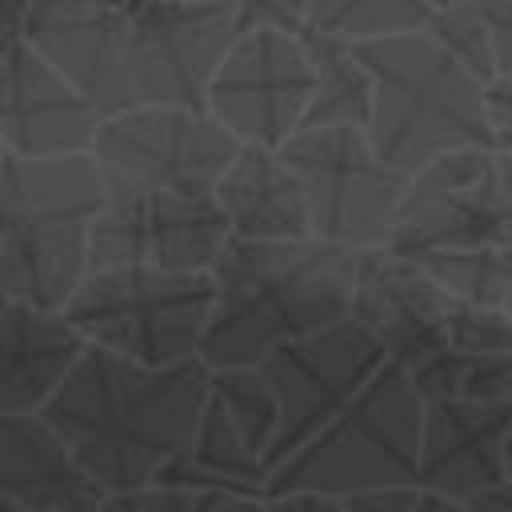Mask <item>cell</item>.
Listing matches in <instances>:
<instances>
[{"label": "cell", "mask_w": 512, "mask_h": 512, "mask_svg": "<svg viewBox=\"0 0 512 512\" xmlns=\"http://www.w3.org/2000/svg\"><path fill=\"white\" fill-rule=\"evenodd\" d=\"M208 396L200 360L140 368L112 352L84 348L40 420L60 436L80 472L104 492L148 488L192 440Z\"/></svg>", "instance_id": "cell-1"}, {"label": "cell", "mask_w": 512, "mask_h": 512, "mask_svg": "<svg viewBox=\"0 0 512 512\" xmlns=\"http://www.w3.org/2000/svg\"><path fill=\"white\" fill-rule=\"evenodd\" d=\"M360 252L320 240L252 244L232 240L208 268L212 304L196 348L208 372L260 368L276 348L296 344L348 316Z\"/></svg>", "instance_id": "cell-2"}, {"label": "cell", "mask_w": 512, "mask_h": 512, "mask_svg": "<svg viewBox=\"0 0 512 512\" xmlns=\"http://www.w3.org/2000/svg\"><path fill=\"white\" fill-rule=\"evenodd\" d=\"M352 56L372 84L364 136L380 164L412 176L452 152H492L484 84H476L424 28L356 44Z\"/></svg>", "instance_id": "cell-3"}, {"label": "cell", "mask_w": 512, "mask_h": 512, "mask_svg": "<svg viewBox=\"0 0 512 512\" xmlns=\"http://www.w3.org/2000/svg\"><path fill=\"white\" fill-rule=\"evenodd\" d=\"M104 204L92 156L0 164V300L60 312L88 276V232Z\"/></svg>", "instance_id": "cell-4"}, {"label": "cell", "mask_w": 512, "mask_h": 512, "mask_svg": "<svg viewBox=\"0 0 512 512\" xmlns=\"http://www.w3.org/2000/svg\"><path fill=\"white\" fill-rule=\"evenodd\" d=\"M424 404L396 364H384L360 396L340 408L304 448L268 472V496L352 500L384 488H404L416 476Z\"/></svg>", "instance_id": "cell-5"}, {"label": "cell", "mask_w": 512, "mask_h": 512, "mask_svg": "<svg viewBox=\"0 0 512 512\" xmlns=\"http://www.w3.org/2000/svg\"><path fill=\"white\" fill-rule=\"evenodd\" d=\"M208 304V272L104 268L76 284L60 316L88 348L140 368H172L196 360Z\"/></svg>", "instance_id": "cell-6"}, {"label": "cell", "mask_w": 512, "mask_h": 512, "mask_svg": "<svg viewBox=\"0 0 512 512\" xmlns=\"http://www.w3.org/2000/svg\"><path fill=\"white\" fill-rule=\"evenodd\" d=\"M512 244V160L496 152H452L408 176L384 252L420 260Z\"/></svg>", "instance_id": "cell-7"}, {"label": "cell", "mask_w": 512, "mask_h": 512, "mask_svg": "<svg viewBox=\"0 0 512 512\" xmlns=\"http://www.w3.org/2000/svg\"><path fill=\"white\" fill-rule=\"evenodd\" d=\"M276 156L300 184L312 240L348 252L384 244L408 176L380 164L364 128H300Z\"/></svg>", "instance_id": "cell-8"}, {"label": "cell", "mask_w": 512, "mask_h": 512, "mask_svg": "<svg viewBox=\"0 0 512 512\" xmlns=\"http://www.w3.org/2000/svg\"><path fill=\"white\" fill-rule=\"evenodd\" d=\"M236 148L208 112L136 104L96 124L88 156L104 192L212 196Z\"/></svg>", "instance_id": "cell-9"}, {"label": "cell", "mask_w": 512, "mask_h": 512, "mask_svg": "<svg viewBox=\"0 0 512 512\" xmlns=\"http://www.w3.org/2000/svg\"><path fill=\"white\" fill-rule=\"evenodd\" d=\"M132 104L204 112V92L236 40V4H124Z\"/></svg>", "instance_id": "cell-10"}, {"label": "cell", "mask_w": 512, "mask_h": 512, "mask_svg": "<svg viewBox=\"0 0 512 512\" xmlns=\"http://www.w3.org/2000/svg\"><path fill=\"white\" fill-rule=\"evenodd\" d=\"M384 364L388 360L376 340L348 316L296 344L276 348L256 368L276 400V436L264 460L268 472L296 448H304L340 408H348Z\"/></svg>", "instance_id": "cell-11"}, {"label": "cell", "mask_w": 512, "mask_h": 512, "mask_svg": "<svg viewBox=\"0 0 512 512\" xmlns=\"http://www.w3.org/2000/svg\"><path fill=\"white\" fill-rule=\"evenodd\" d=\"M312 72L296 32L248 28L236 32L208 92L204 112L244 148L276 152L304 128Z\"/></svg>", "instance_id": "cell-12"}, {"label": "cell", "mask_w": 512, "mask_h": 512, "mask_svg": "<svg viewBox=\"0 0 512 512\" xmlns=\"http://www.w3.org/2000/svg\"><path fill=\"white\" fill-rule=\"evenodd\" d=\"M228 244V224L212 196L104 192L88 232V272L156 268L208 272Z\"/></svg>", "instance_id": "cell-13"}, {"label": "cell", "mask_w": 512, "mask_h": 512, "mask_svg": "<svg viewBox=\"0 0 512 512\" xmlns=\"http://www.w3.org/2000/svg\"><path fill=\"white\" fill-rule=\"evenodd\" d=\"M20 40L100 116L136 108L128 84V20L124 4L48 0L24 8Z\"/></svg>", "instance_id": "cell-14"}, {"label": "cell", "mask_w": 512, "mask_h": 512, "mask_svg": "<svg viewBox=\"0 0 512 512\" xmlns=\"http://www.w3.org/2000/svg\"><path fill=\"white\" fill-rule=\"evenodd\" d=\"M448 304V292L416 260H400L384 248L360 252L348 320L360 324L400 372H412L448 348Z\"/></svg>", "instance_id": "cell-15"}, {"label": "cell", "mask_w": 512, "mask_h": 512, "mask_svg": "<svg viewBox=\"0 0 512 512\" xmlns=\"http://www.w3.org/2000/svg\"><path fill=\"white\" fill-rule=\"evenodd\" d=\"M100 116L20 40L0 56V140L16 160L88 156Z\"/></svg>", "instance_id": "cell-16"}, {"label": "cell", "mask_w": 512, "mask_h": 512, "mask_svg": "<svg viewBox=\"0 0 512 512\" xmlns=\"http://www.w3.org/2000/svg\"><path fill=\"white\" fill-rule=\"evenodd\" d=\"M512 428L508 404L436 400L420 416L416 488H428L452 504L504 484V436Z\"/></svg>", "instance_id": "cell-17"}, {"label": "cell", "mask_w": 512, "mask_h": 512, "mask_svg": "<svg viewBox=\"0 0 512 512\" xmlns=\"http://www.w3.org/2000/svg\"><path fill=\"white\" fill-rule=\"evenodd\" d=\"M84 340L60 312L0 304V416H40L84 356Z\"/></svg>", "instance_id": "cell-18"}, {"label": "cell", "mask_w": 512, "mask_h": 512, "mask_svg": "<svg viewBox=\"0 0 512 512\" xmlns=\"http://www.w3.org/2000/svg\"><path fill=\"white\" fill-rule=\"evenodd\" d=\"M0 496L24 512H96L104 504L40 416H0Z\"/></svg>", "instance_id": "cell-19"}, {"label": "cell", "mask_w": 512, "mask_h": 512, "mask_svg": "<svg viewBox=\"0 0 512 512\" xmlns=\"http://www.w3.org/2000/svg\"><path fill=\"white\" fill-rule=\"evenodd\" d=\"M212 204L224 216L232 240L292 244L312 236L296 176L276 152L264 148H236L232 164L212 188Z\"/></svg>", "instance_id": "cell-20"}, {"label": "cell", "mask_w": 512, "mask_h": 512, "mask_svg": "<svg viewBox=\"0 0 512 512\" xmlns=\"http://www.w3.org/2000/svg\"><path fill=\"white\" fill-rule=\"evenodd\" d=\"M152 484L184 488V492H220L260 504L268 492V464L264 452L248 444L244 432L224 416V408L212 396H204L188 448Z\"/></svg>", "instance_id": "cell-21"}, {"label": "cell", "mask_w": 512, "mask_h": 512, "mask_svg": "<svg viewBox=\"0 0 512 512\" xmlns=\"http://www.w3.org/2000/svg\"><path fill=\"white\" fill-rule=\"evenodd\" d=\"M296 40L308 56V72H312V100H308V116L304 128H364L368 124V108H372V84L368 72L360 68V60L352 56V48L312 32V28H296Z\"/></svg>", "instance_id": "cell-22"}, {"label": "cell", "mask_w": 512, "mask_h": 512, "mask_svg": "<svg viewBox=\"0 0 512 512\" xmlns=\"http://www.w3.org/2000/svg\"><path fill=\"white\" fill-rule=\"evenodd\" d=\"M428 12L432 4L424 0H312L300 4V24L344 48H356L420 32L428 24Z\"/></svg>", "instance_id": "cell-23"}, {"label": "cell", "mask_w": 512, "mask_h": 512, "mask_svg": "<svg viewBox=\"0 0 512 512\" xmlns=\"http://www.w3.org/2000/svg\"><path fill=\"white\" fill-rule=\"evenodd\" d=\"M452 300L500 312L512 320V244L508 248H472V252H432L416 260Z\"/></svg>", "instance_id": "cell-24"}, {"label": "cell", "mask_w": 512, "mask_h": 512, "mask_svg": "<svg viewBox=\"0 0 512 512\" xmlns=\"http://www.w3.org/2000/svg\"><path fill=\"white\" fill-rule=\"evenodd\" d=\"M208 396L224 408V416L244 432L248 444H256L268 460L272 436H276V400L256 368H232V372H208Z\"/></svg>", "instance_id": "cell-25"}, {"label": "cell", "mask_w": 512, "mask_h": 512, "mask_svg": "<svg viewBox=\"0 0 512 512\" xmlns=\"http://www.w3.org/2000/svg\"><path fill=\"white\" fill-rule=\"evenodd\" d=\"M424 32H428L476 84H492V80H496L492 36H488V24L480 20V8H476V4H432Z\"/></svg>", "instance_id": "cell-26"}, {"label": "cell", "mask_w": 512, "mask_h": 512, "mask_svg": "<svg viewBox=\"0 0 512 512\" xmlns=\"http://www.w3.org/2000/svg\"><path fill=\"white\" fill-rule=\"evenodd\" d=\"M256 508L260 504H252V500H236V496H220V492H184V488L148 484L136 492L104 496V504L96 512H256Z\"/></svg>", "instance_id": "cell-27"}, {"label": "cell", "mask_w": 512, "mask_h": 512, "mask_svg": "<svg viewBox=\"0 0 512 512\" xmlns=\"http://www.w3.org/2000/svg\"><path fill=\"white\" fill-rule=\"evenodd\" d=\"M340 504H344V512H464V504H452V500H444L428 488H416V484L352 496V500H340Z\"/></svg>", "instance_id": "cell-28"}, {"label": "cell", "mask_w": 512, "mask_h": 512, "mask_svg": "<svg viewBox=\"0 0 512 512\" xmlns=\"http://www.w3.org/2000/svg\"><path fill=\"white\" fill-rule=\"evenodd\" d=\"M484 120H488V140L496 156L512 160V80L496 76L484 84Z\"/></svg>", "instance_id": "cell-29"}, {"label": "cell", "mask_w": 512, "mask_h": 512, "mask_svg": "<svg viewBox=\"0 0 512 512\" xmlns=\"http://www.w3.org/2000/svg\"><path fill=\"white\" fill-rule=\"evenodd\" d=\"M480 20L488 24L492 36V56H496V76L512 80V0L504 4H476Z\"/></svg>", "instance_id": "cell-30"}, {"label": "cell", "mask_w": 512, "mask_h": 512, "mask_svg": "<svg viewBox=\"0 0 512 512\" xmlns=\"http://www.w3.org/2000/svg\"><path fill=\"white\" fill-rule=\"evenodd\" d=\"M256 512H344V504L340 500H324V496H308V492H292V496L260 500Z\"/></svg>", "instance_id": "cell-31"}, {"label": "cell", "mask_w": 512, "mask_h": 512, "mask_svg": "<svg viewBox=\"0 0 512 512\" xmlns=\"http://www.w3.org/2000/svg\"><path fill=\"white\" fill-rule=\"evenodd\" d=\"M24 8H28V4L0 0V56H4L8 48L20 44V32H24Z\"/></svg>", "instance_id": "cell-32"}, {"label": "cell", "mask_w": 512, "mask_h": 512, "mask_svg": "<svg viewBox=\"0 0 512 512\" xmlns=\"http://www.w3.org/2000/svg\"><path fill=\"white\" fill-rule=\"evenodd\" d=\"M464 512H512V484L504 480V484H496V488L472 496V500L464 504Z\"/></svg>", "instance_id": "cell-33"}, {"label": "cell", "mask_w": 512, "mask_h": 512, "mask_svg": "<svg viewBox=\"0 0 512 512\" xmlns=\"http://www.w3.org/2000/svg\"><path fill=\"white\" fill-rule=\"evenodd\" d=\"M504 480L512 484V428H508V436H504Z\"/></svg>", "instance_id": "cell-34"}, {"label": "cell", "mask_w": 512, "mask_h": 512, "mask_svg": "<svg viewBox=\"0 0 512 512\" xmlns=\"http://www.w3.org/2000/svg\"><path fill=\"white\" fill-rule=\"evenodd\" d=\"M500 404L512 408V368H508V376H504V384H500Z\"/></svg>", "instance_id": "cell-35"}, {"label": "cell", "mask_w": 512, "mask_h": 512, "mask_svg": "<svg viewBox=\"0 0 512 512\" xmlns=\"http://www.w3.org/2000/svg\"><path fill=\"white\" fill-rule=\"evenodd\" d=\"M0 512H24V508H16L12 500H4V496H0Z\"/></svg>", "instance_id": "cell-36"}, {"label": "cell", "mask_w": 512, "mask_h": 512, "mask_svg": "<svg viewBox=\"0 0 512 512\" xmlns=\"http://www.w3.org/2000/svg\"><path fill=\"white\" fill-rule=\"evenodd\" d=\"M4 160H8V148H4V140H0V164H4Z\"/></svg>", "instance_id": "cell-37"}, {"label": "cell", "mask_w": 512, "mask_h": 512, "mask_svg": "<svg viewBox=\"0 0 512 512\" xmlns=\"http://www.w3.org/2000/svg\"><path fill=\"white\" fill-rule=\"evenodd\" d=\"M0 304H4V300H0Z\"/></svg>", "instance_id": "cell-38"}]
</instances>
